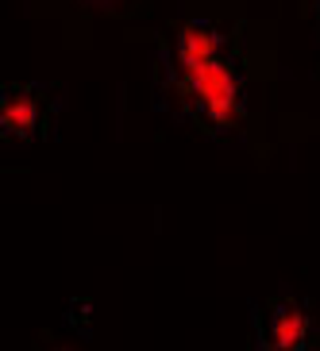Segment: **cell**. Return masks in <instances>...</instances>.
I'll return each instance as SVG.
<instances>
[{"instance_id": "cell-1", "label": "cell", "mask_w": 320, "mask_h": 351, "mask_svg": "<svg viewBox=\"0 0 320 351\" xmlns=\"http://www.w3.org/2000/svg\"><path fill=\"white\" fill-rule=\"evenodd\" d=\"M174 101L205 132L227 135L243 124L247 77H243V70H239V62L232 54L205 66V70H186V73L174 70Z\"/></svg>"}, {"instance_id": "cell-2", "label": "cell", "mask_w": 320, "mask_h": 351, "mask_svg": "<svg viewBox=\"0 0 320 351\" xmlns=\"http://www.w3.org/2000/svg\"><path fill=\"white\" fill-rule=\"evenodd\" d=\"M227 58V35L217 20H205V16H193L177 27L174 35V51H170V62L174 70H205V66Z\"/></svg>"}, {"instance_id": "cell-3", "label": "cell", "mask_w": 320, "mask_h": 351, "mask_svg": "<svg viewBox=\"0 0 320 351\" xmlns=\"http://www.w3.org/2000/svg\"><path fill=\"white\" fill-rule=\"evenodd\" d=\"M47 128V97L35 85H4L0 93V135L4 143H27Z\"/></svg>"}, {"instance_id": "cell-4", "label": "cell", "mask_w": 320, "mask_h": 351, "mask_svg": "<svg viewBox=\"0 0 320 351\" xmlns=\"http://www.w3.org/2000/svg\"><path fill=\"white\" fill-rule=\"evenodd\" d=\"M258 332H262V348L267 351H305V343H309V313L293 298H278L262 309Z\"/></svg>"}]
</instances>
